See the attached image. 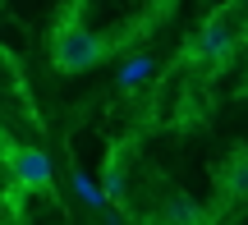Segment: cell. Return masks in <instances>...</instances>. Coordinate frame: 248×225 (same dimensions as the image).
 <instances>
[{
    "instance_id": "5b68a950",
    "label": "cell",
    "mask_w": 248,
    "mask_h": 225,
    "mask_svg": "<svg viewBox=\"0 0 248 225\" xmlns=\"http://www.w3.org/2000/svg\"><path fill=\"white\" fill-rule=\"evenodd\" d=\"M152 69H156L152 55H129V60L120 64V74H115V88H120V92H138L142 83L152 78Z\"/></svg>"
},
{
    "instance_id": "8992f818",
    "label": "cell",
    "mask_w": 248,
    "mask_h": 225,
    "mask_svg": "<svg viewBox=\"0 0 248 225\" xmlns=\"http://www.w3.org/2000/svg\"><path fill=\"white\" fill-rule=\"evenodd\" d=\"M74 193H78V198L88 202L92 211H101V207L110 202V198H106V189H101V184H92V180H88L83 170H74Z\"/></svg>"
},
{
    "instance_id": "ba28073f",
    "label": "cell",
    "mask_w": 248,
    "mask_h": 225,
    "mask_svg": "<svg viewBox=\"0 0 248 225\" xmlns=\"http://www.w3.org/2000/svg\"><path fill=\"white\" fill-rule=\"evenodd\" d=\"M101 189H106L110 202L124 198V165H120V161H110V170H106V180H101Z\"/></svg>"
},
{
    "instance_id": "7a4b0ae2",
    "label": "cell",
    "mask_w": 248,
    "mask_h": 225,
    "mask_svg": "<svg viewBox=\"0 0 248 225\" xmlns=\"http://www.w3.org/2000/svg\"><path fill=\"white\" fill-rule=\"evenodd\" d=\"M9 175H14L18 189H32V193H46L55 184V170H51V156L42 152V147H9L5 156Z\"/></svg>"
},
{
    "instance_id": "277c9868",
    "label": "cell",
    "mask_w": 248,
    "mask_h": 225,
    "mask_svg": "<svg viewBox=\"0 0 248 225\" xmlns=\"http://www.w3.org/2000/svg\"><path fill=\"white\" fill-rule=\"evenodd\" d=\"M216 189L225 198H248V152H230L216 165Z\"/></svg>"
},
{
    "instance_id": "52a82bcc",
    "label": "cell",
    "mask_w": 248,
    "mask_h": 225,
    "mask_svg": "<svg viewBox=\"0 0 248 225\" xmlns=\"http://www.w3.org/2000/svg\"><path fill=\"white\" fill-rule=\"evenodd\" d=\"M202 221V211H198V202H188V198H175L166 207V225H198Z\"/></svg>"
},
{
    "instance_id": "9c48e42d",
    "label": "cell",
    "mask_w": 248,
    "mask_h": 225,
    "mask_svg": "<svg viewBox=\"0 0 248 225\" xmlns=\"http://www.w3.org/2000/svg\"><path fill=\"white\" fill-rule=\"evenodd\" d=\"M239 5H244V9H248V0H239Z\"/></svg>"
},
{
    "instance_id": "3957f363",
    "label": "cell",
    "mask_w": 248,
    "mask_h": 225,
    "mask_svg": "<svg viewBox=\"0 0 248 225\" xmlns=\"http://www.w3.org/2000/svg\"><path fill=\"white\" fill-rule=\"evenodd\" d=\"M230 51H234V28L225 23V18H207V23L193 32V42H188V55L202 60V64L230 60Z\"/></svg>"
},
{
    "instance_id": "6da1fadb",
    "label": "cell",
    "mask_w": 248,
    "mask_h": 225,
    "mask_svg": "<svg viewBox=\"0 0 248 225\" xmlns=\"http://www.w3.org/2000/svg\"><path fill=\"white\" fill-rule=\"evenodd\" d=\"M101 55H106V42H101L97 32H88V28H78V23H64L60 32H55V42H51V60H55V69H64V74L92 69Z\"/></svg>"
}]
</instances>
